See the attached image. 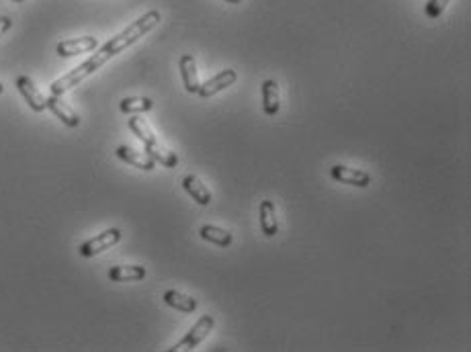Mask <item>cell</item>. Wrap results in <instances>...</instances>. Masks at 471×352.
<instances>
[{"instance_id": "obj_1", "label": "cell", "mask_w": 471, "mask_h": 352, "mask_svg": "<svg viewBox=\"0 0 471 352\" xmlns=\"http://www.w3.org/2000/svg\"><path fill=\"white\" fill-rule=\"evenodd\" d=\"M162 21V15L158 11H148L146 15H141L138 21L125 27L121 33H117L115 37H111L105 46L98 47V51L94 53L93 58H89L86 62H82L78 68H74L68 74L60 76L58 80L51 82L49 91L56 96H62L64 93L72 91L76 84H80L84 78H89L93 72H96L101 66H105L111 58H115L117 53H121L123 49L131 47L134 44H138L143 35H148L154 27H158V23Z\"/></svg>"}, {"instance_id": "obj_2", "label": "cell", "mask_w": 471, "mask_h": 352, "mask_svg": "<svg viewBox=\"0 0 471 352\" xmlns=\"http://www.w3.org/2000/svg\"><path fill=\"white\" fill-rule=\"evenodd\" d=\"M213 326H215V320H213V315H203V318H199L197 322H195V326L188 330L187 334H185V338L183 340H179L172 348H168L170 352H183V351H193L197 344H201L205 338H207V334L212 332Z\"/></svg>"}, {"instance_id": "obj_3", "label": "cell", "mask_w": 471, "mask_h": 352, "mask_svg": "<svg viewBox=\"0 0 471 352\" xmlns=\"http://www.w3.org/2000/svg\"><path fill=\"white\" fill-rule=\"evenodd\" d=\"M121 230L117 228H111V230H105L103 234L94 235L91 240H86L84 244H80V248H78V252H80V256H84V259H93L96 254H101V252H105V250H109V248H113L115 244L121 242Z\"/></svg>"}, {"instance_id": "obj_4", "label": "cell", "mask_w": 471, "mask_h": 352, "mask_svg": "<svg viewBox=\"0 0 471 352\" xmlns=\"http://www.w3.org/2000/svg\"><path fill=\"white\" fill-rule=\"evenodd\" d=\"M330 176L338 183H344V185H353V187L365 188L371 185V174L367 170H361V168H349V166L334 164L330 168Z\"/></svg>"}, {"instance_id": "obj_5", "label": "cell", "mask_w": 471, "mask_h": 352, "mask_svg": "<svg viewBox=\"0 0 471 352\" xmlns=\"http://www.w3.org/2000/svg\"><path fill=\"white\" fill-rule=\"evenodd\" d=\"M98 47V39L93 35H86V37H76V39H64L56 46V53L62 56V58H72V56H78V53H89L94 51Z\"/></svg>"}, {"instance_id": "obj_6", "label": "cell", "mask_w": 471, "mask_h": 352, "mask_svg": "<svg viewBox=\"0 0 471 352\" xmlns=\"http://www.w3.org/2000/svg\"><path fill=\"white\" fill-rule=\"evenodd\" d=\"M236 80H238V72L232 70V68L221 70L219 74H215L213 78H209L207 82H203V84L199 86L197 94H201L203 98H212V96H215L217 93H221L224 89L232 86Z\"/></svg>"}, {"instance_id": "obj_7", "label": "cell", "mask_w": 471, "mask_h": 352, "mask_svg": "<svg viewBox=\"0 0 471 352\" xmlns=\"http://www.w3.org/2000/svg\"><path fill=\"white\" fill-rule=\"evenodd\" d=\"M17 89H19L21 96L27 100V105H29L35 113L46 111L47 109L46 96L39 93V89L33 84V80H31L29 76H19V78H17Z\"/></svg>"}, {"instance_id": "obj_8", "label": "cell", "mask_w": 471, "mask_h": 352, "mask_svg": "<svg viewBox=\"0 0 471 352\" xmlns=\"http://www.w3.org/2000/svg\"><path fill=\"white\" fill-rule=\"evenodd\" d=\"M46 105L47 109H49L56 117L60 119L64 125H68V127H78V125H80V117L76 115V111L72 109L68 103L62 100V96L51 94L49 98H46Z\"/></svg>"}, {"instance_id": "obj_9", "label": "cell", "mask_w": 471, "mask_h": 352, "mask_svg": "<svg viewBox=\"0 0 471 352\" xmlns=\"http://www.w3.org/2000/svg\"><path fill=\"white\" fill-rule=\"evenodd\" d=\"M179 68H181V76H183V84H185V91L191 94H195L201 86V80H199V70H197V62L191 53L181 56L179 60Z\"/></svg>"}, {"instance_id": "obj_10", "label": "cell", "mask_w": 471, "mask_h": 352, "mask_svg": "<svg viewBox=\"0 0 471 352\" xmlns=\"http://www.w3.org/2000/svg\"><path fill=\"white\" fill-rule=\"evenodd\" d=\"M115 154H117L119 160H123L125 164L136 166L140 170H154L156 168V162H154L152 156H148L146 152H138V150H134L129 145H119L117 150H115Z\"/></svg>"}, {"instance_id": "obj_11", "label": "cell", "mask_w": 471, "mask_h": 352, "mask_svg": "<svg viewBox=\"0 0 471 352\" xmlns=\"http://www.w3.org/2000/svg\"><path fill=\"white\" fill-rule=\"evenodd\" d=\"M183 188L187 190V195H191V199L193 201H197L199 205H209L213 201V195L212 190L207 188V185L199 178V176H195V174H187L185 178H183Z\"/></svg>"}, {"instance_id": "obj_12", "label": "cell", "mask_w": 471, "mask_h": 352, "mask_svg": "<svg viewBox=\"0 0 471 352\" xmlns=\"http://www.w3.org/2000/svg\"><path fill=\"white\" fill-rule=\"evenodd\" d=\"M262 109L269 117H275L281 109V91L277 80L262 82Z\"/></svg>"}, {"instance_id": "obj_13", "label": "cell", "mask_w": 471, "mask_h": 352, "mask_svg": "<svg viewBox=\"0 0 471 352\" xmlns=\"http://www.w3.org/2000/svg\"><path fill=\"white\" fill-rule=\"evenodd\" d=\"M260 217V230L266 237H275L279 234V219H277V209L273 201H262L259 207Z\"/></svg>"}, {"instance_id": "obj_14", "label": "cell", "mask_w": 471, "mask_h": 352, "mask_svg": "<svg viewBox=\"0 0 471 352\" xmlns=\"http://www.w3.org/2000/svg\"><path fill=\"white\" fill-rule=\"evenodd\" d=\"M143 152H146L148 156H152V158H154V162L166 166V168H174V166L179 164V156H176L172 150L164 148L160 141H154V143L143 145Z\"/></svg>"}, {"instance_id": "obj_15", "label": "cell", "mask_w": 471, "mask_h": 352, "mask_svg": "<svg viewBox=\"0 0 471 352\" xmlns=\"http://www.w3.org/2000/svg\"><path fill=\"white\" fill-rule=\"evenodd\" d=\"M162 299H164L166 306L176 309V311H183V313H193L197 309V299L195 297H191L187 293H181V291H174V289L166 291Z\"/></svg>"}, {"instance_id": "obj_16", "label": "cell", "mask_w": 471, "mask_h": 352, "mask_svg": "<svg viewBox=\"0 0 471 352\" xmlns=\"http://www.w3.org/2000/svg\"><path fill=\"white\" fill-rule=\"evenodd\" d=\"M199 235L205 240V242H212L215 246H221V248H228L232 242H234V235L230 230H224V228H217V226H212V223H207V226H201V230H199Z\"/></svg>"}, {"instance_id": "obj_17", "label": "cell", "mask_w": 471, "mask_h": 352, "mask_svg": "<svg viewBox=\"0 0 471 352\" xmlns=\"http://www.w3.org/2000/svg\"><path fill=\"white\" fill-rule=\"evenodd\" d=\"M109 279L113 282H134L146 279V268L138 264H129V266H113L109 270Z\"/></svg>"}, {"instance_id": "obj_18", "label": "cell", "mask_w": 471, "mask_h": 352, "mask_svg": "<svg viewBox=\"0 0 471 352\" xmlns=\"http://www.w3.org/2000/svg\"><path fill=\"white\" fill-rule=\"evenodd\" d=\"M119 109L123 113H148L154 109V100L148 96H127L121 100Z\"/></svg>"}, {"instance_id": "obj_19", "label": "cell", "mask_w": 471, "mask_h": 352, "mask_svg": "<svg viewBox=\"0 0 471 352\" xmlns=\"http://www.w3.org/2000/svg\"><path fill=\"white\" fill-rule=\"evenodd\" d=\"M129 129H131V131L138 136V140H140L143 145L158 141V138L154 136V131H152V127L148 125V121H146V119L131 117L129 119Z\"/></svg>"}, {"instance_id": "obj_20", "label": "cell", "mask_w": 471, "mask_h": 352, "mask_svg": "<svg viewBox=\"0 0 471 352\" xmlns=\"http://www.w3.org/2000/svg\"><path fill=\"white\" fill-rule=\"evenodd\" d=\"M449 2H451V0H428L426 6H424L426 17H428V19H439V17L445 13Z\"/></svg>"}, {"instance_id": "obj_21", "label": "cell", "mask_w": 471, "mask_h": 352, "mask_svg": "<svg viewBox=\"0 0 471 352\" xmlns=\"http://www.w3.org/2000/svg\"><path fill=\"white\" fill-rule=\"evenodd\" d=\"M13 27V21H11V17H0V37L8 31Z\"/></svg>"}, {"instance_id": "obj_22", "label": "cell", "mask_w": 471, "mask_h": 352, "mask_svg": "<svg viewBox=\"0 0 471 352\" xmlns=\"http://www.w3.org/2000/svg\"><path fill=\"white\" fill-rule=\"evenodd\" d=\"M226 2H232V4H240L242 0H226Z\"/></svg>"}, {"instance_id": "obj_23", "label": "cell", "mask_w": 471, "mask_h": 352, "mask_svg": "<svg viewBox=\"0 0 471 352\" xmlns=\"http://www.w3.org/2000/svg\"><path fill=\"white\" fill-rule=\"evenodd\" d=\"M4 93V84H2V82H0V94Z\"/></svg>"}, {"instance_id": "obj_24", "label": "cell", "mask_w": 471, "mask_h": 352, "mask_svg": "<svg viewBox=\"0 0 471 352\" xmlns=\"http://www.w3.org/2000/svg\"><path fill=\"white\" fill-rule=\"evenodd\" d=\"M15 2H25V0H15Z\"/></svg>"}]
</instances>
